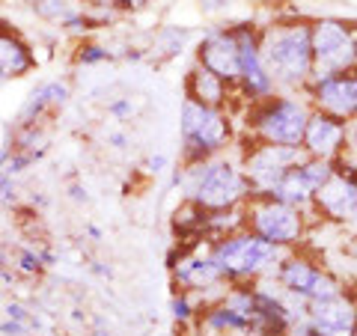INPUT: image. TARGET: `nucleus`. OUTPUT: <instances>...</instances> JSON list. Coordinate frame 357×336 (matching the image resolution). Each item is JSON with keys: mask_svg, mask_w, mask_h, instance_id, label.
Segmentation results:
<instances>
[{"mask_svg": "<svg viewBox=\"0 0 357 336\" xmlns=\"http://www.w3.org/2000/svg\"><path fill=\"white\" fill-rule=\"evenodd\" d=\"M170 310H173V316H176L178 321H191V319L197 316L194 300H191V295H188V292H178V295H173V300H170Z\"/></svg>", "mask_w": 357, "mask_h": 336, "instance_id": "nucleus-23", "label": "nucleus"}, {"mask_svg": "<svg viewBox=\"0 0 357 336\" xmlns=\"http://www.w3.org/2000/svg\"><path fill=\"white\" fill-rule=\"evenodd\" d=\"M39 69V57L33 51L30 39L13 24L0 21V86L21 81Z\"/></svg>", "mask_w": 357, "mask_h": 336, "instance_id": "nucleus-14", "label": "nucleus"}, {"mask_svg": "<svg viewBox=\"0 0 357 336\" xmlns=\"http://www.w3.org/2000/svg\"><path fill=\"white\" fill-rule=\"evenodd\" d=\"M232 140L229 116L218 107L197 105L185 98L182 105V146H185V164L215 158L223 146Z\"/></svg>", "mask_w": 357, "mask_h": 336, "instance_id": "nucleus-6", "label": "nucleus"}, {"mask_svg": "<svg viewBox=\"0 0 357 336\" xmlns=\"http://www.w3.org/2000/svg\"><path fill=\"white\" fill-rule=\"evenodd\" d=\"M102 60H110V54L102 51V48H96V45H84L81 54H77V63H102Z\"/></svg>", "mask_w": 357, "mask_h": 336, "instance_id": "nucleus-24", "label": "nucleus"}, {"mask_svg": "<svg viewBox=\"0 0 357 336\" xmlns=\"http://www.w3.org/2000/svg\"><path fill=\"white\" fill-rule=\"evenodd\" d=\"M333 167H337L333 161L310 158V155H307V158L301 161L298 167H292V170L283 176V182L271 190V197L280 199V203H286V206H295L301 211H307V208H312L316 190L331 178Z\"/></svg>", "mask_w": 357, "mask_h": 336, "instance_id": "nucleus-11", "label": "nucleus"}, {"mask_svg": "<svg viewBox=\"0 0 357 336\" xmlns=\"http://www.w3.org/2000/svg\"><path fill=\"white\" fill-rule=\"evenodd\" d=\"M89 6H107V9H137L146 0H84Z\"/></svg>", "mask_w": 357, "mask_h": 336, "instance_id": "nucleus-25", "label": "nucleus"}, {"mask_svg": "<svg viewBox=\"0 0 357 336\" xmlns=\"http://www.w3.org/2000/svg\"><path fill=\"white\" fill-rule=\"evenodd\" d=\"M0 336H39V316L21 300H6L0 312Z\"/></svg>", "mask_w": 357, "mask_h": 336, "instance_id": "nucleus-21", "label": "nucleus"}, {"mask_svg": "<svg viewBox=\"0 0 357 336\" xmlns=\"http://www.w3.org/2000/svg\"><path fill=\"white\" fill-rule=\"evenodd\" d=\"M250 122L248 131L253 143H274V146H301L307 131V119L312 114V107L298 96L286 93H271L250 102Z\"/></svg>", "mask_w": 357, "mask_h": 336, "instance_id": "nucleus-3", "label": "nucleus"}, {"mask_svg": "<svg viewBox=\"0 0 357 336\" xmlns=\"http://www.w3.org/2000/svg\"><path fill=\"white\" fill-rule=\"evenodd\" d=\"M211 75H218L220 81H227L229 86L238 84L241 66H238V39L236 30H215L208 33L199 45V63Z\"/></svg>", "mask_w": 357, "mask_h": 336, "instance_id": "nucleus-15", "label": "nucleus"}, {"mask_svg": "<svg viewBox=\"0 0 357 336\" xmlns=\"http://www.w3.org/2000/svg\"><path fill=\"white\" fill-rule=\"evenodd\" d=\"M259 57L274 86H307L312 81L310 24H274L259 36Z\"/></svg>", "mask_w": 357, "mask_h": 336, "instance_id": "nucleus-2", "label": "nucleus"}, {"mask_svg": "<svg viewBox=\"0 0 357 336\" xmlns=\"http://www.w3.org/2000/svg\"><path fill=\"white\" fill-rule=\"evenodd\" d=\"M301 328L307 336H357V300L349 292H340L310 304Z\"/></svg>", "mask_w": 357, "mask_h": 336, "instance_id": "nucleus-12", "label": "nucleus"}, {"mask_svg": "<svg viewBox=\"0 0 357 336\" xmlns=\"http://www.w3.org/2000/svg\"><path fill=\"white\" fill-rule=\"evenodd\" d=\"M274 277H277V286L283 289V295H289L304 307L345 292L342 283L328 271V268L310 262L307 256H298V253L280 256V262L274 268Z\"/></svg>", "mask_w": 357, "mask_h": 336, "instance_id": "nucleus-7", "label": "nucleus"}, {"mask_svg": "<svg viewBox=\"0 0 357 336\" xmlns=\"http://www.w3.org/2000/svg\"><path fill=\"white\" fill-rule=\"evenodd\" d=\"M173 277L178 283V292H203V289H215L220 283H227L223 274L218 271L215 259H211V247H197L178 256V262L173 265Z\"/></svg>", "mask_w": 357, "mask_h": 336, "instance_id": "nucleus-16", "label": "nucleus"}, {"mask_svg": "<svg viewBox=\"0 0 357 336\" xmlns=\"http://www.w3.org/2000/svg\"><path fill=\"white\" fill-rule=\"evenodd\" d=\"M18 283L15 274H13V268H0V292H9Z\"/></svg>", "mask_w": 357, "mask_h": 336, "instance_id": "nucleus-26", "label": "nucleus"}, {"mask_svg": "<svg viewBox=\"0 0 357 336\" xmlns=\"http://www.w3.org/2000/svg\"><path fill=\"white\" fill-rule=\"evenodd\" d=\"M345 143V122L333 119L328 114H319L312 110L307 119V131H304V149L310 158H321V161H337Z\"/></svg>", "mask_w": 357, "mask_h": 336, "instance_id": "nucleus-17", "label": "nucleus"}, {"mask_svg": "<svg viewBox=\"0 0 357 336\" xmlns=\"http://www.w3.org/2000/svg\"><path fill=\"white\" fill-rule=\"evenodd\" d=\"M307 158L301 146H274V143H253L241 158L244 178L250 185V194L271 197V190L283 182V176Z\"/></svg>", "mask_w": 357, "mask_h": 336, "instance_id": "nucleus-9", "label": "nucleus"}, {"mask_svg": "<svg viewBox=\"0 0 357 336\" xmlns=\"http://www.w3.org/2000/svg\"><path fill=\"white\" fill-rule=\"evenodd\" d=\"M9 262H13V244L0 238V268H9Z\"/></svg>", "mask_w": 357, "mask_h": 336, "instance_id": "nucleus-27", "label": "nucleus"}, {"mask_svg": "<svg viewBox=\"0 0 357 336\" xmlns=\"http://www.w3.org/2000/svg\"><path fill=\"white\" fill-rule=\"evenodd\" d=\"M33 13H36V18L66 30L84 24V13L75 3H69V0H33Z\"/></svg>", "mask_w": 357, "mask_h": 336, "instance_id": "nucleus-22", "label": "nucleus"}, {"mask_svg": "<svg viewBox=\"0 0 357 336\" xmlns=\"http://www.w3.org/2000/svg\"><path fill=\"white\" fill-rule=\"evenodd\" d=\"M312 110L328 114L340 122L357 119V69L340 72V75H321L307 84Z\"/></svg>", "mask_w": 357, "mask_h": 336, "instance_id": "nucleus-10", "label": "nucleus"}, {"mask_svg": "<svg viewBox=\"0 0 357 336\" xmlns=\"http://www.w3.org/2000/svg\"><path fill=\"white\" fill-rule=\"evenodd\" d=\"M312 208L328 220L357 223V173L333 167L331 178L316 190Z\"/></svg>", "mask_w": 357, "mask_h": 336, "instance_id": "nucleus-13", "label": "nucleus"}, {"mask_svg": "<svg viewBox=\"0 0 357 336\" xmlns=\"http://www.w3.org/2000/svg\"><path fill=\"white\" fill-rule=\"evenodd\" d=\"M244 227H248V232L259 235L262 241L274 244L277 250H283L301 244L307 232V215L274 197L250 194L248 203H244Z\"/></svg>", "mask_w": 357, "mask_h": 336, "instance_id": "nucleus-5", "label": "nucleus"}, {"mask_svg": "<svg viewBox=\"0 0 357 336\" xmlns=\"http://www.w3.org/2000/svg\"><path fill=\"white\" fill-rule=\"evenodd\" d=\"M280 250L274 244L262 241L259 235L248 229H236L229 235H220L211 244V259H215L218 271L227 283H250L265 274H274L277 262H280Z\"/></svg>", "mask_w": 357, "mask_h": 336, "instance_id": "nucleus-4", "label": "nucleus"}, {"mask_svg": "<svg viewBox=\"0 0 357 336\" xmlns=\"http://www.w3.org/2000/svg\"><path fill=\"white\" fill-rule=\"evenodd\" d=\"M69 102V84L66 81H42L24 98L15 114V125H42L45 116Z\"/></svg>", "mask_w": 357, "mask_h": 336, "instance_id": "nucleus-18", "label": "nucleus"}, {"mask_svg": "<svg viewBox=\"0 0 357 336\" xmlns=\"http://www.w3.org/2000/svg\"><path fill=\"white\" fill-rule=\"evenodd\" d=\"M176 182L182 185L188 199L203 211H232L248 203L250 197V185L244 178L241 164L223 158V155L185 164Z\"/></svg>", "mask_w": 357, "mask_h": 336, "instance_id": "nucleus-1", "label": "nucleus"}, {"mask_svg": "<svg viewBox=\"0 0 357 336\" xmlns=\"http://www.w3.org/2000/svg\"><path fill=\"white\" fill-rule=\"evenodd\" d=\"M310 48H312V77L340 75L357 69V30L342 21H316L310 27Z\"/></svg>", "mask_w": 357, "mask_h": 336, "instance_id": "nucleus-8", "label": "nucleus"}, {"mask_svg": "<svg viewBox=\"0 0 357 336\" xmlns=\"http://www.w3.org/2000/svg\"><path fill=\"white\" fill-rule=\"evenodd\" d=\"M13 268L15 280H39L45 271L51 268V250L42 241H27V244H15L13 247Z\"/></svg>", "mask_w": 357, "mask_h": 336, "instance_id": "nucleus-20", "label": "nucleus"}, {"mask_svg": "<svg viewBox=\"0 0 357 336\" xmlns=\"http://www.w3.org/2000/svg\"><path fill=\"white\" fill-rule=\"evenodd\" d=\"M188 98L197 105L223 110V105L229 102V84L203 69V66H194L191 75H188Z\"/></svg>", "mask_w": 357, "mask_h": 336, "instance_id": "nucleus-19", "label": "nucleus"}]
</instances>
